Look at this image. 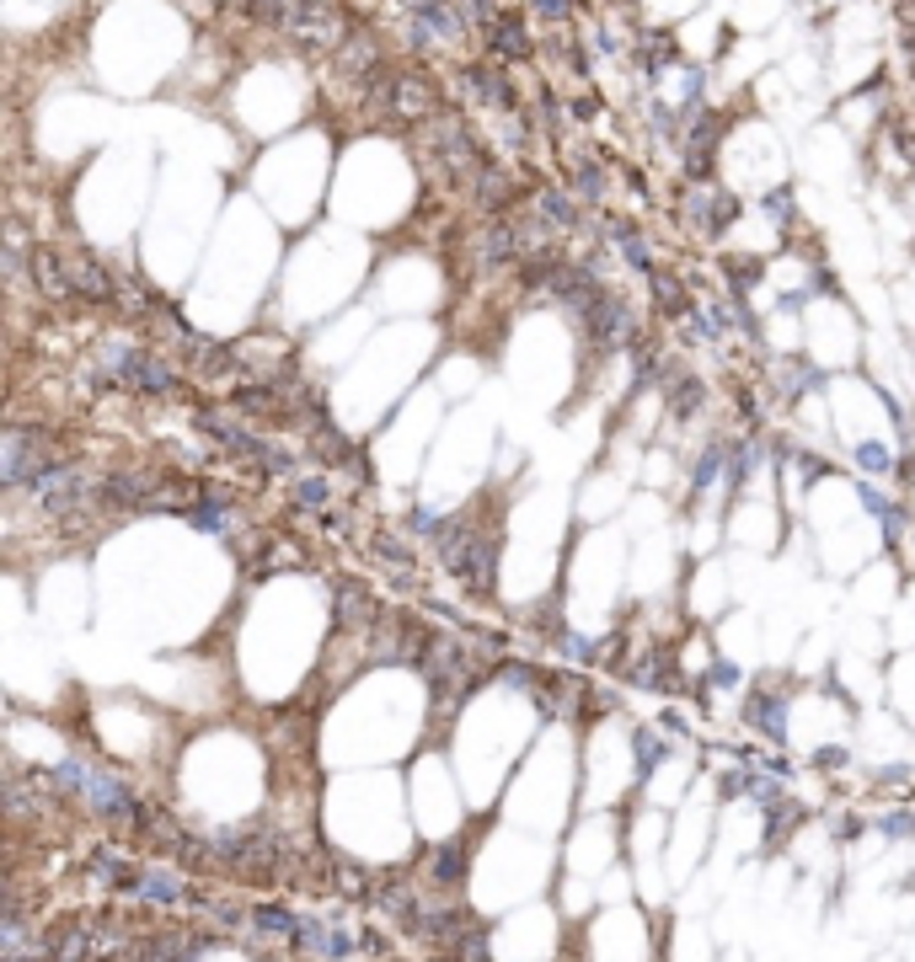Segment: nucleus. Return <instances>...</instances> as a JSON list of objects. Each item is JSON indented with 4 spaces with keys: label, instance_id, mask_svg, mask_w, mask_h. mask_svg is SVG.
I'll use <instances>...</instances> for the list:
<instances>
[{
    "label": "nucleus",
    "instance_id": "f257e3e1",
    "mask_svg": "<svg viewBox=\"0 0 915 962\" xmlns=\"http://www.w3.org/2000/svg\"><path fill=\"white\" fill-rule=\"evenodd\" d=\"M54 466H65V455L54 449V439L43 434V428H5V486L11 492H22V486H33V481L43 477V471H54Z\"/></svg>",
    "mask_w": 915,
    "mask_h": 962
},
{
    "label": "nucleus",
    "instance_id": "f03ea898",
    "mask_svg": "<svg viewBox=\"0 0 915 962\" xmlns=\"http://www.w3.org/2000/svg\"><path fill=\"white\" fill-rule=\"evenodd\" d=\"M284 33H290L305 54H337V48L348 43V16L337 11L333 0H305V5H294Z\"/></svg>",
    "mask_w": 915,
    "mask_h": 962
},
{
    "label": "nucleus",
    "instance_id": "7ed1b4c3",
    "mask_svg": "<svg viewBox=\"0 0 915 962\" xmlns=\"http://www.w3.org/2000/svg\"><path fill=\"white\" fill-rule=\"evenodd\" d=\"M199 428H204L209 439L220 444V449H231V455H247V460H257L263 471H294V455L290 449H279V444L257 439L252 428H242V423H231V417H214V412H199Z\"/></svg>",
    "mask_w": 915,
    "mask_h": 962
},
{
    "label": "nucleus",
    "instance_id": "20e7f679",
    "mask_svg": "<svg viewBox=\"0 0 915 962\" xmlns=\"http://www.w3.org/2000/svg\"><path fill=\"white\" fill-rule=\"evenodd\" d=\"M685 220H691V231L712 236V231H723V225L734 220V199H728L723 188H707V182H696V188L685 193Z\"/></svg>",
    "mask_w": 915,
    "mask_h": 962
},
{
    "label": "nucleus",
    "instance_id": "39448f33",
    "mask_svg": "<svg viewBox=\"0 0 915 962\" xmlns=\"http://www.w3.org/2000/svg\"><path fill=\"white\" fill-rule=\"evenodd\" d=\"M717 113H702V119L691 123V134H685V177L691 182H707L712 171V156H717Z\"/></svg>",
    "mask_w": 915,
    "mask_h": 962
},
{
    "label": "nucleus",
    "instance_id": "423d86ee",
    "mask_svg": "<svg viewBox=\"0 0 915 962\" xmlns=\"http://www.w3.org/2000/svg\"><path fill=\"white\" fill-rule=\"evenodd\" d=\"M65 268H70V289H76V294L97 300V305L119 300V283H113V273H108L97 257H65Z\"/></svg>",
    "mask_w": 915,
    "mask_h": 962
},
{
    "label": "nucleus",
    "instance_id": "0eeeda50",
    "mask_svg": "<svg viewBox=\"0 0 915 962\" xmlns=\"http://www.w3.org/2000/svg\"><path fill=\"white\" fill-rule=\"evenodd\" d=\"M488 43H493V54H499L503 65L531 59V33H525V22H514V16H493V22H488Z\"/></svg>",
    "mask_w": 915,
    "mask_h": 962
},
{
    "label": "nucleus",
    "instance_id": "6e6552de",
    "mask_svg": "<svg viewBox=\"0 0 915 962\" xmlns=\"http://www.w3.org/2000/svg\"><path fill=\"white\" fill-rule=\"evenodd\" d=\"M536 220H546L551 231H579V203L568 199V193H557V188H536Z\"/></svg>",
    "mask_w": 915,
    "mask_h": 962
},
{
    "label": "nucleus",
    "instance_id": "1a4fd4ad",
    "mask_svg": "<svg viewBox=\"0 0 915 962\" xmlns=\"http://www.w3.org/2000/svg\"><path fill=\"white\" fill-rule=\"evenodd\" d=\"M33 279H38V289L48 300H70V294H76L65 257H54V251H33Z\"/></svg>",
    "mask_w": 915,
    "mask_h": 962
},
{
    "label": "nucleus",
    "instance_id": "9d476101",
    "mask_svg": "<svg viewBox=\"0 0 915 962\" xmlns=\"http://www.w3.org/2000/svg\"><path fill=\"white\" fill-rule=\"evenodd\" d=\"M509 199H514V182L503 177L499 166H482V171H477V182H471V203L493 214V209H503Z\"/></svg>",
    "mask_w": 915,
    "mask_h": 962
},
{
    "label": "nucleus",
    "instance_id": "9b49d317",
    "mask_svg": "<svg viewBox=\"0 0 915 962\" xmlns=\"http://www.w3.org/2000/svg\"><path fill=\"white\" fill-rule=\"evenodd\" d=\"M466 91H482V102H493V108H514V86L499 70H488V65H471L466 70Z\"/></svg>",
    "mask_w": 915,
    "mask_h": 962
},
{
    "label": "nucleus",
    "instance_id": "f8f14e48",
    "mask_svg": "<svg viewBox=\"0 0 915 962\" xmlns=\"http://www.w3.org/2000/svg\"><path fill=\"white\" fill-rule=\"evenodd\" d=\"M749 717H755V727H766L771 738H782V732H788V695H777V690H766V695H755V706H749Z\"/></svg>",
    "mask_w": 915,
    "mask_h": 962
},
{
    "label": "nucleus",
    "instance_id": "ddd939ff",
    "mask_svg": "<svg viewBox=\"0 0 915 962\" xmlns=\"http://www.w3.org/2000/svg\"><path fill=\"white\" fill-rule=\"evenodd\" d=\"M402 119H428L434 113V91L423 80H397V102H391Z\"/></svg>",
    "mask_w": 915,
    "mask_h": 962
},
{
    "label": "nucleus",
    "instance_id": "4468645a",
    "mask_svg": "<svg viewBox=\"0 0 915 962\" xmlns=\"http://www.w3.org/2000/svg\"><path fill=\"white\" fill-rule=\"evenodd\" d=\"M134 893H140L145 904H177V898H182V882L156 866V872H145V877L134 882Z\"/></svg>",
    "mask_w": 915,
    "mask_h": 962
},
{
    "label": "nucleus",
    "instance_id": "2eb2a0df",
    "mask_svg": "<svg viewBox=\"0 0 915 962\" xmlns=\"http://www.w3.org/2000/svg\"><path fill=\"white\" fill-rule=\"evenodd\" d=\"M648 283H654V300H659V311H665V316H691V305H685V294H680V279H674V273L654 268V273H648Z\"/></svg>",
    "mask_w": 915,
    "mask_h": 962
},
{
    "label": "nucleus",
    "instance_id": "dca6fc26",
    "mask_svg": "<svg viewBox=\"0 0 915 962\" xmlns=\"http://www.w3.org/2000/svg\"><path fill=\"white\" fill-rule=\"evenodd\" d=\"M702 396H707V391H702V380H696V374H685V380H674V385H669V412H674V417H696V412H702Z\"/></svg>",
    "mask_w": 915,
    "mask_h": 962
},
{
    "label": "nucleus",
    "instance_id": "f3484780",
    "mask_svg": "<svg viewBox=\"0 0 915 962\" xmlns=\"http://www.w3.org/2000/svg\"><path fill=\"white\" fill-rule=\"evenodd\" d=\"M370 609H375V600L359 589V583H343L337 589V615L348 620V626H359V620H370Z\"/></svg>",
    "mask_w": 915,
    "mask_h": 962
},
{
    "label": "nucleus",
    "instance_id": "a211bd4d",
    "mask_svg": "<svg viewBox=\"0 0 915 962\" xmlns=\"http://www.w3.org/2000/svg\"><path fill=\"white\" fill-rule=\"evenodd\" d=\"M723 455H728L723 444H707V449H702V460H696V471H691V503L707 492L712 481H717V466H723Z\"/></svg>",
    "mask_w": 915,
    "mask_h": 962
},
{
    "label": "nucleus",
    "instance_id": "6ab92c4d",
    "mask_svg": "<svg viewBox=\"0 0 915 962\" xmlns=\"http://www.w3.org/2000/svg\"><path fill=\"white\" fill-rule=\"evenodd\" d=\"M252 925H257V930H274V936H294V930H300V920H294V915H284V909H274V904L252 909Z\"/></svg>",
    "mask_w": 915,
    "mask_h": 962
},
{
    "label": "nucleus",
    "instance_id": "aec40b11",
    "mask_svg": "<svg viewBox=\"0 0 915 962\" xmlns=\"http://www.w3.org/2000/svg\"><path fill=\"white\" fill-rule=\"evenodd\" d=\"M611 193V177H605V166H583L579 171V199H605Z\"/></svg>",
    "mask_w": 915,
    "mask_h": 962
},
{
    "label": "nucleus",
    "instance_id": "412c9836",
    "mask_svg": "<svg viewBox=\"0 0 915 962\" xmlns=\"http://www.w3.org/2000/svg\"><path fill=\"white\" fill-rule=\"evenodd\" d=\"M665 760V743H659V732H637V764H643V775L654 770V764Z\"/></svg>",
    "mask_w": 915,
    "mask_h": 962
},
{
    "label": "nucleus",
    "instance_id": "4be33fe9",
    "mask_svg": "<svg viewBox=\"0 0 915 962\" xmlns=\"http://www.w3.org/2000/svg\"><path fill=\"white\" fill-rule=\"evenodd\" d=\"M434 882H460V844H445L434 861Z\"/></svg>",
    "mask_w": 915,
    "mask_h": 962
},
{
    "label": "nucleus",
    "instance_id": "5701e85b",
    "mask_svg": "<svg viewBox=\"0 0 915 962\" xmlns=\"http://www.w3.org/2000/svg\"><path fill=\"white\" fill-rule=\"evenodd\" d=\"M294 503H305V508H322V503H327V481H322V477H305L300 486H294Z\"/></svg>",
    "mask_w": 915,
    "mask_h": 962
},
{
    "label": "nucleus",
    "instance_id": "b1692460",
    "mask_svg": "<svg viewBox=\"0 0 915 962\" xmlns=\"http://www.w3.org/2000/svg\"><path fill=\"white\" fill-rule=\"evenodd\" d=\"M375 557H380V561H397V567H413L408 546H402V540H391V535H375Z\"/></svg>",
    "mask_w": 915,
    "mask_h": 962
},
{
    "label": "nucleus",
    "instance_id": "393cba45",
    "mask_svg": "<svg viewBox=\"0 0 915 962\" xmlns=\"http://www.w3.org/2000/svg\"><path fill=\"white\" fill-rule=\"evenodd\" d=\"M766 214H777V220H782V231H788V220H792V188H777V193H766Z\"/></svg>",
    "mask_w": 915,
    "mask_h": 962
},
{
    "label": "nucleus",
    "instance_id": "a878e982",
    "mask_svg": "<svg viewBox=\"0 0 915 962\" xmlns=\"http://www.w3.org/2000/svg\"><path fill=\"white\" fill-rule=\"evenodd\" d=\"M728 268H734V283H739V289H755V283H760V268H755V262H745V257H739V262H728Z\"/></svg>",
    "mask_w": 915,
    "mask_h": 962
},
{
    "label": "nucleus",
    "instance_id": "bb28decb",
    "mask_svg": "<svg viewBox=\"0 0 915 962\" xmlns=\"http://www.w3.org/2000/svg\"><path fill=\"white\" fill-rule=\"evenodd\" d=\"M857 460H862L868 471H883V466H889V455H883L878 444H862V449H857Z\"/></svg>",
    "mask_w": 915,
    "mask_h": 962
},
{
    "label": "nucleus",
    "instance_id": "cd10ccee",
    "mask_svg": "<svg viewBox=\"0 0 915 962\" xmlns=\"http://www.w3.org/2000/svg\"><path fill=\"white\" fill-rule=\"evenodd\" d=\"M531 5L542 11L546 22H562V16H568V0H531Z\"/></svg>",
    "mask_w": 915,
    "mask_h": 962
}]
</instances>
